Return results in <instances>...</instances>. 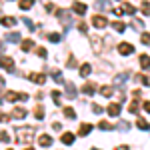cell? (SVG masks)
<instances>
[{
    "label": "cell",
    "mask_w": 150,
    "mask_h": 150,
    "mask_svg": "<svg viewBox=\"0 0 150 150\" xmlns=\"http://www.w3.org/2000/svg\"><path fill=\"white\" fill-rule=\"evenodd\" d=\"M92 24H94V28H104V26L108 24V20H106L104 16H100V14H96L92 18Z\"/></svg>",
    "instance_id": "cell-6"
},
{
    "label": "cell",
    "mask_w": 150,
    "mask_h": 150,
    "mask_svg": "<svg viewBox=\"0 0 150 150\" xmlns=\"http://www.w3.org/2000/svg\"><path fill=\"white\" fill-rule=\"evenodd\" d=\"M144 110H146V112H150V102H144Z\"/></svg>",
    "instance_id": "cell-50"
},
{
    "label": "cell",
    "mask_w": 150,
    "mask_h": 150,
    "mask_svg": "<svg viewBox=\"0 0 150 150\" xmlns=\"http://www.w3.org/2000/svg\"><path fill=\"white\" fill-rule=\"evenodd\" d=\"M12 116H8V114H4V112H0V122H8Z\"/></svg>",
    "instance_id": "cell-43"
},
{
    "label": "cell",
    "mask_w": 150,
    "mask_h": 150,
    "mask_svg": "<svg viewBox=\"0 0 150 150\" xmlns=\"http://www.w3.org/2000/svg\"><path fill=\"white\" fill-rule=\"evenodd\" d=\"M56 16L60 18V22L64 24V30H68L70 24H72V16H70L68 10H56Z\"/></svg>",
    "instance_id": "cell-3"
},
{
    "label": "cell",
    "mask_w": 150,
    "mask_h": 150,
    "mask_svg": "<svg viewBox=\"0 0 150 150\" xmlns=\"http://www.w3.org/2000/svg\"><path fill=\"white\" fill-rule=\"evenodd\" d=\"M52 100H54V104H60V92L58 90H52Z\"/></svg>",
    "instance_id": "cell-38"
},
{
    "label": "cell",
    "mask_w": 150,
    "mask_h": 150,
    "mask_svg": "<svg viewBox=\"0 0 150 150\" xmlns=\"http://www.w3.org/2000/svg\"><path fill=\"white\" fill-rule=\"evenodd\" d=\"M6 40L8 42H18L20 40V34L18 32H10V34H6Z\"/></svg>",
    "instance_id": "cell-27"
},
{
    "label": "cell",
    "mask_w": 150,
    "mask_h": 150,
    "mask_svg": "<svg viewBox=\"0 0 150 150\" xmlns=\"http://www.w3.org/2000/svg\"><path fill=\"white\" fill-rule=\"evenodd\" d=\"M96 8H98V10H108V8H110V2H108V0H98V2H96ZM110 10H112V8H110Z\"/></svg>",
    "instance_id": "cell-19"
},
{
    "label": "cell",
    "mask_w": 150,
    "mask_h": 150,
    "mask_svg": "<svg viewBox=\"0 0 150 150\" xmlns=\"http://www.w3.org/2000/svg\"><path fill=\"white\" fill-rule=\"evenodd\" d=\"M122 10L126 12V14H134V12H136V10H134V6H132V4H124V6H122Z\"/></svg>",
    "instance_id": "cell-35"
},
{
    "label": "cell",
    "mask_w": 150,
    "mask_h": 150,
    "mask_svg": "<svg viewBox=\"0 0 150 150\" xmlns=\"http://www.w3.org/2000/svg\"><path fill=\"white\" fill-rule=\"evenodd\" d=\"M32 4H34V0H20V8L22 10H30Z\"/></svg>",
    "instance_id": "cell-26"
},
{
    "label": "cell",
    "mask_w": 150,
    "mask_h": 150,
    "mask_svg": "<svg viewBox=\"0 0 150 150\" xmlns=\"http://www.w3.org/2000/svg\"><path fill=\"white\" fill-rule=\"evenodd\" d=\"M112 12H114L116 16H122V14H124V10H122V8H112Z\"/></svg>",
    "instance_id": "cell-47"
},
{
    "label": "cell",
    "mask_w": 150,
    "mask_h": 150,
    "mask_svg": "<svg viewBox=\"0 0 150 150\" xmlns=\"http://www.w3.org/2000/svg\"><path fill=\"white\" fill-rule=\"evenodd\" d=\"M52 144V138L48 136V134H42L40 138H38V146H42V148H46V146H50Z\"/></svg>",
    "instance_id": "cell-9"
},
{
    "label": "cell",
    "mask_w": 150,
    "mask_h": 150,
    "mask_svg": "<svg viewBox=\"0 0 150 150\" xmlns=\"http://www.w3.org/2000/svg\"><path fill=\"white\" fill-rule=\"evenodd\" d=\"M52 128H54V130H60L62 126H60V122H54V124H52Z\"/></svg>",
    "instance_id": "cell-49"
},
{
    "label": "cell",
    "mask_w": 150,
    "mask_h": 150,
    "mask_svg": "<svg viewBox=\"0 0 150 150\" xmlns=\"http://www.w3.org/2000/svg\"><path fill=\"white\" fill-rule=\"evenodd\" d=\"M0 142H6V144L10 142V136H8V134H6L4 130H0Z\"/></svg>",
    "instance_id": "cell-36"
},
{
    "label": "cell",
    "mask_w": 150,
    "mask_h": 150,
    "mask_svg": "<svg viewBox=\"0 0 150 150\" xmlns=\"http://www.w3.org/2000/svg\"><path fill=\"white\" fill-rule=\"evenodd\" d=\"M92 110L96 112V114H102V106H98V104H94V106H92Z\"/></svg>",
    "instance_id": "cell-46"
},
{
    "label": "cell",
    "mask_w": 150,
    "mask_h": 150,
    "mask_svg": "<svg viewBox=\"0 0 150 150\" xmlns=\"http://www.w3.org/2000/svg\"><path fill=\"white\" fill-rule=\"evenodd\" d=\"M34 118L36 120H42V118H44V108H42V106H36L34 108Z\"/></svg>",
    "instance_id": "cell-25"
},
{
    "label": "cell",
    "mask_w": 150,
    "mask_h": 150,
    "mask_svg": "<svg viewBox=\"0 0 150 150\" xmlns=\"http://www.w3.org/2000/svg\"><path fill=\"white\" fill-rule=\"evenodd\" d=\"M142 14H144V16H148V14H150V2H146V0L142 2Z\"/></svg>",
    "instance_id": "cell-34"
},
{
    "label": "cell",
    "mask_w": 150,
    "mask_h": 150,
    "mask_svg": "<svg viewBox=\"0 0 150 150\" xmlns=\"http://www.w3.org/2000/svg\"><path fill=\"white\" fill-rule=\"evenodd\" d=\"M26 108H20V106H16L14 110H12V118H16V120H22V118H26Z\"/></svg>",
    "instance_id": "cell-7"
},
{
    "label": "cell",
    "mask_w": 150,
    "mask_h": 150,
    "mask_svg": "<svg viewBox=\"0 0 150 150\" xmlns=\"http://www.w3.org/2000/svg\"><path fill=\"white\" fill-rule=\"evenodd\" d=\"M132 28H136V30H142V28H144L142 20H132Z\"/></svg>",
    "instance_id": "cell-37"
},
{
    "label": "cell",
    "mask_w": 150,
    "mask_h": 150,
    "mask_svg": "<svg viewBox=\"0 0 150 150\" xmlns=\"http://www.w3.org/2000/svg\"><path fill=\"white\" fill-rule=\"evenodd\" d=\"M48 40H50V42H60V40H62V36L56 34V32H52V34H48Z\"/></svg>",
    "instance_id": "cell-32"
},
{
    "label": "cell",
    "mask_w": 150,
    "mask_h": 150,
    "mask_svg": "<svg viewBox=\"0 0 150 150\" xmlns=\"http://www.w3.org/2000/svg\"><path fill=\"white\" fill-rule=\"evenodd\" d=\"M112 92H114V88H112V86H102V88H100V94H102V96H106V98H110V96H112Z\"/></svg>",
    "instance_id": "cell-22"
},
{
    "label": "cell",
    "mask_w": 150,
    "mask_h": 150,
    "mask_svg": "<svg viewBox=\"0 0 150 150\" xmlns=\"http://www.w3.org/2000/svg\"><path fill=\"white\" fill-rule=\"evenodd\" d=\"M36 54H38L40 58H46L48 52H46V48H38V50H36Z\"/></svg>",
    "instance_id": "cell-42"
},
{
    "label": "cell",
    "mask_w": 150,
    "mask_h": 150,
    "mask_svg": "<svg viewBox=\"0 0 150 150\" xmlns=\"http://www.w3.org/2000/svg\"><path fill=\"white\" fill-rule=\"evenodd\" d=\"M62 144H74V134H70V132L62 134Z\"/></svg>",
    "instance_id": "cell-23"
},
{
    "label": "cell",
    "mask_w": 150,
    "mask_h": 150,
    "mask_svg": "<svg viewBox=\"0 0 150 150\" xmlns=\"http://www.w3.org/2000/svg\"><path fill=\"white\" fill-rule=\"evenodd\" d=\"M128 110H130L132 114H136V112H138V102H132L130 106H128Z\"/></svg>",
    "instance_id": "cell-40"
},
{
    "label": "cell",
    "mask_w": 150,
    "mask_h": 150,
    "mask_svg": "<svg viewBox=\"0 0 150 150\" xmlns=\"http://www.w3.org/2000/svg\"><path fill=\"white\" fill-rule=\"evenodd\" d=\"M108 114H110V116H118V114H120V104L112 102L110 106H108Z\"/></svg>",
    "instance_id": "cell-13"
},
{
    "label": "cell",
    "mask_w": 150,
    "mask_h": 150,
    "mask_svg": "<svg viewBox=\"0 0 150 150\" xmlns=\"http://www.w3.org/2000/svg\"><path fill=\"white\" fill-rule=\"evenodd\" d=\"M90 130H92V124H80V136H88L90 134Z\"/></svg>",
    "instance_id": "cell-18"
},
{
    "label": "cell",
    "mask_w": 150,
    "mask_h": 150,
    "mask_svg": "<svg viewBox=\"0 0 150 150\" xmlns=\"http://www.w3.org/2000/svg\"><path fill=\"white\" fill-rule=\"evenodd\" d=\"M140 66H142L144 70H148V68H150V56L142 54V56H140Z\"/></svg>",
    "instance_id": "cell-20"
},
{
    "label": "cell",
    "mask_w": 150,
    "mask_h": 150,
    "mask_svg": "<svg viewBox=\"0 0 150 150\" xmlns=\"http://www.w3.org/2000/svg\"><path fill=\"white\" fill-rule=\"evenodd\" d=\"M128 78V72H124V74H120V76H116V84H122V82Z\"/></svg>",
    "instance_id": "cell-39"
},
{
    "label": "cell",
    "mask_w": 150,
    "mask_h": 150,
    "mask_svg": "<svg viewBox=\"0 0 150 150\" xmlns=\"http://www.w3.org/2000/svg\"><path fill=\"white\" fill-rule=\"evenodd\" d=\"M68 66H76V60H74V58H72V56L68 58Z\"/></svg>",
    "instance_id": "cell-48"
},
{
    "label": "cell",
    "mask_w": 150,
    "mask_h": 150,
    "mask_svg": "<svg viewBox=\"0 0 150 150\" xmlns=\"http://www.w3.org/2000/svg\"><path fill=\"white\" fill-rule=\"evenodd\" d=\"M92 48H94L96 54L102 52V48H100V36H92Z\"/></svg>",
    "instance_id": "cell-16"
},
{
    "label": "cell",
    "mask_w": 150,
    "mask_h": 150,
    "mask_svg": "<svg viewBox=\"0 0 150 150\" xmlns=\"http://www.w3.org/2000/svg\"><path fill=\"white\" fill-rule=\"evenodd\" d=\"M112 28H114L116 32H124V28H126V26H124L122 22H118V20H116V22H112Z\"/></svg>",
    "instance_id": "cell-31"
},
{
    "label": "cell",
    "mask_w": 150,
    "mask_h": 150,
    "mask_svg": "<svg viewBox=\"0 0 150 150\" xmlns=\"http://www.w3.org/2000/svg\"><path fill=\"white\" fill-rule=\"evenodd\" d=\"M136 126H138L140 130H148V128H150V124L146 122V120H144V118H140L138 122H136Z\"/></svg>",
    "instance_id": "cell-29"
},
{
    "label": "cell",
    "mask_w": 150,
    "mask_h": 150,
    "mask_svg": "<svg viewBox=\"0 0 150 150\" xmlns=\"http://www.w3.org/2000/svg\"><path fill=\"white\" fill-rule=\"evenodd\" d=\"M134 80H138V82H142V84L150 86V76H148V74H136V76H134Z\"/></svg>",
    "instance_id": "cell-15"
},
{
    "label": "cell",
    "mask_w": 150,
    "mask_h": 150,
    "mask_svg": "<svg viewBox=\"0 0 150 150\" xmlns=\"http://www.w3.org/2000/svg\"><path fill=\"white\" fill-rule=\"evenodd\" d=\"M98 126H100V130H112L114 124H110V122H106V120H100V124H98Z\"/></svg>",
    "instance_id": "cell-30"
},
{
    "label": "cell",
    "mask_w": 150,
    "mask_h": 150,
    "mask_svg": "<svg viewBox=\"0 0 150 150\" xmlns=\"http://www.w3.org/2000/svg\"><path fill=\"white\" fill-rule=\"evenodd\" d=\"M64 116H66L68 120H74V118H76V112H74V108L66 106V108H64Z\"/></svg>",
    "instance_id": "cell-24"
},
{
    "label": "cell",
    "mask_w": 150,
    "mask_h": 150,
    "mask_svg": "<svg viewBox=\"0 0 150 150\" xmlns=\"http://www.w3.org/2000/svg\"><path fill=\"white\" fill-rule=\"evenodd\" d=\"M32 46H34V42H32V40H24V42H22V52H26V50H30Z\"/></svg>",
    "instance_id": "cell-33"
},
{
    "label": "cell",
    "mask_w": 150,
    "mask_h": 150,
    "mask_svg": "<svg viewBox=\"0 0 150 150\" xmlns=\"http://www.w3.org/2000/svg\"><path fill=\"white\" fill-rule=\"evenodd\" d=\"M114 128H116V130H128V128H130V124H128L126 120H120L118 124H114Z\"/></svg>",
    "instance_id": "cell-28"
},
{
    "label": "cell",
    "mask_w": 150,
    "mask_h": 150,
    "mask_svg": "<svg viewBox=\"0 0 150 150\" xmlns=\"http://www.w3.org/2000/svg\"><path fill=\"white\" fill-rule=\"evenodd\" d=\"M82 92L86 94V96H92V94L96 92V88H94V84H92V82H86V84L82 86Z\"/></svg>",
    "instance_id": "cell-10"
},
{
    "label": "cell",
    "mask_w": 150,
    "mask_h": 150,
    "mask_svg": "<svg viewBox=\"0 0 150 150\" xmlns=\"http://www.w3.org/2000/svg\"><path fill=\"white\" fill-rule=\"evenodd\" d=\"M66 96H70V100L76 98V88H74L72 82H66Z\"/></svg>",
    "instance_id": "cell-12"
},
{
    "label": "cell",
    "mask_w": 150,
    "mask_h": 150,
    "mask_svg": "<svg viewBox=\"0 0 150 150\" xmlns=\"http://www.w3.org/2000/svg\"><path fill=\"white\" fill-rule=\"evenodd\" d=\"M30 80L36 82V84H44L46 76H44V74H38V72H32V74H30Z\"/></svg>",
    "instance_id": "cell-11"
},
{
    "label": "cell",
    "mask_w": 150,
    "mask_h": 150,
    "mask_svg": "<svg viewBox=\"0 0 150 150\" xmlns=\"http://www.w3.org/2000/svg\"><path fill=\"white\" fill-rule=\"evenodd\" d=\"M2 98H4V102H6V100H8V102H18V100H22L24 102V100L28 98V94L26 92H6Z\"/></svg>",
    "instance_id": "cell-2"
},
{
    "label": "cell",
    "mask_w": 150,
    "mask_h": 150,
    "mask_svg": "<svg viewBox=\"0 0 150 150\" xmlns=\"http://www.w3.org/2000/svg\"><path fill=\"white\" fill-rule=\"evenodd\" d=\"M50 74H52V78H54L56 82H60V84H62V72H60L58 68H50Z\"/></svg>",
    "instance_id": "cell-21"
},
{
    "label": "cell",
    "mask_w": 150,
    "mask_h": 150,
    "mask_svg": "<svg viewBox=\"0 0 150 150\" xmlns=\"http://www.w3.org/2000/svg\"><path fill=\"white\" fill-rule=\"evenodd\" d=\"M0 50H2V40H0Z\"/></svg>",
    "instance_id": "cell-51"
},
{
    "label": "cell",
    "mask_w": 150,
    "mask_h": 150,
    "mask_svg": "<svg viewBox=\"0 0 150 150\" xmlns=\"http://www.w3.org/2000/svg\"><path fill=\"white\" fill-rule=\"evenodd\" d=\"M118 52H120L122 56H128V54H132V52H134V46H132V44H128V42H122V44H118Z\"/></svg>",
    "instance_id": "cell-5"
},
{
    "label": "cell",
    "mask_w": 150,
    "mask_h": 150,
    "mask_svg": "<svg viewBox=\"0 0 150 150\" xmlns=\"http://www.w3.org/2000/svg\"><path fill=\"white\" fill-rule=\"evenodd\" d=\"M78 30H80L82 34H86V32H88V26H86V24L82 22V24H80V26H78Z\"/></svg>",
    "instance_id": "cell-45"
},
{
    "label": "cell",
    "mask_w": 150,
    "mask_h": 150,
    "mask_svg": "<svg viewBox=\"0 0 150 150\" xmlns=\"http://www.w3.org/2000/svg\"><path fill=\"white\" fill-rule=\"evenodd\" d=\"M90 72H92V66H90V64H82V66H80V76H82V78H86Z\"/></svg>",
    "instance_id": "cell-17"
},
{
    "label": "cell",
    "mask_w": 150,
    "mask_h": 150,
    "mask_svg": "<svg viewBox=\"0 0 150 150\" xmlns=\"http://www.w3.org/2000/svg\"><path fill=\"white\" fill-rule=\"evenodd\" d=\"M2 26H6V28H12V26H16V18L14 16H4L2 20H0Z\"/></svg>",
    "instance_id": "cell-8"
},
{
    "label": "cell",
    "mask_w": 150,
    "mask_h": 150,
    "mask_svg": "<svg viewBox=\"0 0 150 150\" xmlns=\"http://www.w3.org/2000/svg\"><path fill=\"white\" fill-rule=\"evenodd\" d=\"M22 20H24V24H26V26H28L30 30H34V24L30 22V18H22Z\"/></svg>",
    "instance_id": "cell-44"
},
{
    "label": "cell",
    "mask_w": 150,
    "mask_h": 150,
    "mask_svg": "<svg viewBox=\"0 0 150 150\" xmlns=\"http://www.w3.org/2000/svg\"><path fill=\"white\" fill-rule=\"evenodd\" d=\"M0 68L12 72V70H14V60H12V58H8V56H2V58H0Z\"/></svg>",
    "instance_id": "cell-4"
},
{
    "label": "cell",
    "mask_w": 150,
    "mask_h": 150,
    "mask_svg": "<svg viewBox=\"0 0 150 150\" xmlns=\"http://www.w3.org/2000/svg\"><path fill=\"white\" fill-rule=\"evenodd\" d=\"M74 12L76 14H86V4H82V2H74Z\"/></svg>",
    "instance_id": "cell-14"
},
{
    "label": "cell",
    "mask_w": 150,
    "mask_h": 150,
    "mask_svg": "<svg viewBox=\"0 0 150 150\" xmlns=\"http://www.w3.org/2000/svg\"><path fill=\"white\" fill-rule=\"evenodd\" d=\"M34 140V128L32 126H24L16 130V142H24V144H30Z\"/></svg>",
    "instance_id": "cell-1"
},
{
    "label": "cell",
    "mask_w": 150,
    "mask_h": 150,
    "mask_svg": "<svg viewBox=\"0 0 150 150\" xmlns=\"http://www.w3.org/2000/svg\"><path fill=\"white\" fill-rule=\"evenodd\" d=\"M142 44H146V46L150 44V34H148V32H144V34H142Z\"/></svg>",
    "instance_id": "cell-41"
}]
</instances>
